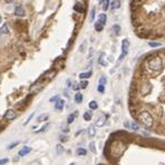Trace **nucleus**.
Returning a JSON list of instances; mask_svg holds the SVG:
<instances>
[{"mask_svg": "<svg viewBox=\"0 0 165 165\" xmlns=\"http://www.w3.org/2000/svg\"><path fill=\"white\" fill-rule=\"evenodd\" d=\"M18 144H19V142H15V143H12L11 145H9V146H8V150H12V148H14L15 146H17Z\"/></svg>", "mask_w": 165, "mask_h": 165, "instance_id": "34", "label": "nucleus"}, {"mask_svg": "<svg viewBox=\"0 0 165 165\" xmlns=\"http://www.w3.org/2000/svg\"><path fill=\"white\" fill-rule=\"evenodd\" d=\"M97 90H98L99 93H104V90H105V87H104L103 85H98Z\"/></svg>", "mask_w": 165, "mask_h": 165, "instance_id": "31", "label": "nucleus"}, {"mask_svg": "<svg viewBox=\"0 0 165 165\" xmlns=\"http://www.w3.org/2000/svg\"><path fill=\"white\" fill-rule=\"evenodd\" d=\"M88 135H89V137H94L96 135V126L95 125H92L88 128Z\"/></svg>", "mask_w": 165, "mask_h": 165, "instance_id": "12", "label": "nucleus"}, {"mask_svg": "<svg viewBox=\"0 0 165 165\" xmlns=\"http://www.w3.org/2000/svg\"><path fill=\"white\" fill-rule=\"evenodd\" d=\"M88 107H89L90 109H97L98 105H97V103H96L95 101H92L89 104H88Z\"/></svg>", "mask_w": 165, "mask_h": 165, "instance_id": "21", "label": "nucleus"}, {"mask_svg": "<svg viewBox=\"0 0 165 165\" xmlns=\"http://www.w3.org/2000/svg\"><path fill=\"white\" fill-rule=\"evenodd\" d=\"M74 9H75L76 11H78V12H83V11H84V7L81 6L80 3H76L75 7H74Z\"/></svg>", "mask_w": 165, "mask_h": 165, "instance_id": "18", "label": "nucleus"}, {"mask_svg": "<svg viewBox=\"0 0 165 165\" xmlns=\"http://www.w3.org/2000/svg\"><path fill=\"white\" fill-rule=\"evenodd\" d=\"M59 99V96H55V97H51L50 99H49V101L51 102V103H53V102H57Z\"/></svg>", "mask_w": 165, "mask_h": 165, "instance_id": "35", "label": "nucleus"}, {"mask_svg": "<svg viewBox=\"0 0 165 165\" xmlns=\"http://www.w3.org/2000/svg\"><path fill=\"white\" fill-rule=\"evenodd\" d=\"M138 120H140L141 123L145 126V127H147V128L152 127V126H153V123H154L153 116H152L148 112H146V111L141 112L140 114H138Z\"/></svg>", "mask_w": 165, "mask_h": 165, "instance_id": "2", "label": "nucleus"}, {"mask_svg": "<svg viewBox=\"0 0 165 165\" xmlns=\"http://www.w3.org/2000/svg\"><path fill=\"white\" fill-rule=\"evenodd\" d=\"M147 67L151 72L158 73V72L163 70V67H164L163 59L161 58V57H153V58L150 59L147 62Z\"/></svg>", "mask_w": 165, "mask_h": 165, "instance_id": "1", "label": "nucleus"}, {"mask_svg": "<svg viewBox=\"0 0 165 165\" xmlns=\"http://www.w3.org/2000/svg\"><path fill=\"white\" fill-rule=\"evenodd\" d=\"M33 116H34V114H31L30 116H29V117H28V119H27V120H26V122H25V123H24V125H27V124H28L29 122H30V119H31V118H33Z\"/></svg>", "mask_w": 165, "mask_h": 165, "instance_id": "36", "label": "nucleus"}, {"mask_svg": "<svg viewBox=\"0 0 165 165\" xmlns=\"http://www.w3.org/2000/svg\"><path fill=\"white\" fill-rule=\"evenodd\" d=\"M16 116H17V113L15 112L14 109H8L6 112V114H5V117L7 118V119L11 120V119H15L16 118Z\"/></svg>", "mask_w": 165, "mask_h": 165, "instance_id": "5", "label": "nucleus"}, {"mask_svg": "<svg viewBox=\"0 0 165 165\" xmlns=\"http://www.w3.org/2000/svg\"><path fill=\"white\" fill-rule=\"evenodd\" d=\"M106 24V15L101 14L98 16V21L95 24V30L96 31H102L104 28V26Z\"/></svg>", "mask_w": 165, "mask_h": 165, "instance_id": "3", "label": "nucleus"}, {"mask_svg": "<svg viewBox=\"0 0 165 165\" xmlns=\"http://www.w3.org/2000/svg\"><path fill=\"white\" fill-rule=\"evenodd\" d=\"M113 29H114V31L115 33H116V34H118V33H119V26L118 25H115V26H113Z\"/></svg>", "mask_w": 165, "mask_h": 165, "instance_id": "32", "label": "nucleus"}, {"mask_svg": "<svg viewBox=\"0 0 165 165\" xmlns=\"http://www.w3.org/2000/svg\"><path fill=\"white\" fill-rule=\"evenodd\" d=\"M128 48H129L128 39H124L123 41H122V55L119 56V60L124 59V57L128 54Z\"/></svg>", "mask_w": 165, "mask_h": 165, "instance_id": "4", "label": "nucleus"}, {"mask_svg": "<svg viewBox=\"0 0 165 165\" xmlns=\"http://www.w3.org/2000/svg\"><path fill=\"white\" fill-rule=\"evenodd\" d=\"M101 3H102V8H103V10H107V9H108L109 0H102Z\"/></svg>", "mask_w": 165, "mask_h": 165, "instance_id": "16", "label": "nucleus"}, {"mask_svg": "<svg viewBox=\"0 0 165 165\" xmlns=\"http://www.w3.org/2000/svg\"><path fill=\"white\" fill-rule=\"evenodd\" d=\"M25 9H24L23 6H17L16 9H15V15L17 16V17H24L25 16Z\"/></svg>", "mask_w": 165, "mask_h": 165, "instance_id": "6", "label": "nucleus"}, {"mask_svg": "<svg viewBox=\"0 0 165 165\" xmlns=\"http://www.w3.org/2000/svg\"><path fill=\"white\" fill-rule=\"evenodd\" d=\"M76 154H77L78 156H85V155L87 154V152H86V150H85V148L79 147V148H77V150H76Z\"/></svg>", "mask_w": 165, "mask_h": 165, "instance_id": "13", "label": "nucleus"}, {"mask_svg": "<svg viewBox=\"0 0 165 165\" xmlns=\"http://www.w3.org/2000/svg\"><path fill=\"white\" fill-rule=\"evenodd\" d=\"M106 81H107V79H106V77L105 76H102L101 78H99V85H105L106 84Z\"/></svg>", "mask_w": 165, "mask_h": 165, "instance_id": "24", "label": "nucleus"}, {"mask_svg": "<svg viewBox=\"0 0 165 165\" xmlns=\"http://www.w3.org/2000/svg\"><path fill=\"white\" fill-rule=\"evenodd\" d=\"M30 152H31V147H29V146H24V147L18 152V156H25V155H27V154L30 153Z\"/></svg>", "mask_w": 165, "mask_h": 165, "instance_id": "7", "label": "nucleus"}, {"mask_svg": "<svg viewBox=\"0 0 165 165\" xmlns=\"http://www.w3.org/2000/svg\"><path fill=\"white\" fill-rule=\"evenodd\" d=\"M131 127H132V129H134V131H138V129H140V127H138V125H137L136 123H132Z\"/></svg>", "mask_w": 165, "mask_h": 165, "instance_id": "30", "label": "nucleus"}, {"mask_svg": "<svg viewBox=\"0 0 165 165\" xmlns=\"http://www.w3.org/2000/svg\"><path fill=\"white\" fill-rule=\"evenodd\" d=\"M9 34V29H8V25L5 24V25L0 28V37L1 36H6V35Z\"/></svg>", "mask_w": 165, "mask_h": 165, "instance_id": "9", "label": "nucleus"}, {"mask_svg": "<svg viewBox=\"0 0 165 165\" xmlns=\"http://www.w3.org/2000/svg\"><path fill=\"white\" fill-rule=\"evenodd\" d=\"M94 18H95V8H93V9H92V11H90L89 21H94Z\"/></svg>", "mask_w": 165, "mask_h": 165, "instance_id": "25", "label": "nucleus"}, {"mask_svg": "<svg viewBox=\"0 0 165 165\" xmlns=\"http://www.w3.org/2000/svg\"><path fill=\"white\" fill-rule=\"evenodd\" d=\"M148 45L151 46V47H158V46H161V42H154V41H151Z\"/></svg>", "mask_w": 165, "mask_h": 165, "instance_id": "27", "label": "nucleus"}, {"mask_svg": "<svg viewBox=\"0 0 165 165\" xmlns=\"http://www.w3.org/2000/svg\"><path fill=\"white\" fill-rule=\"evenodd\" d=\"M48 118V114H42V115H40L39 117L37 118V120H38V122H44V120H46Z\"/></svg>", "mask_w": 165, "mask_h": 165, "instance_id": "22", "label": "nucleus"}, {"mask_svg": "<svg viewBox=\"0 0 165 165\" xmlns=\"http://www.w3.org/2000/svg\"><path fill=\"white\" fill-rule=\"evenodd\" d=\"M106 116H102L99 119H97V122H96V125L95 126H98V127H101V126L105 125V123H106Z\"/></svg>", "mask_w": 165, "mask_h": 165, "instance_id": "10", "label": "nucleus"}, {"mask_svg": "<svg viewBox=\"0 0 165 165\" xmlns=\"http://www.w3.org/2000/svg\"><path fill=\"white\" fill-rule=\"evenodd\" d=\"M56 151H57V154H63L65 152L64 146H63L62 144H58V145L56 146Z\"/></svg>", "mask_w": 165, "mask_h": 165, "instance_id": "17", "label": "nucleus"}, {"mask_svg": "<svg viewBox=\"0 0 165 165\" xmlns=\"http://www.w3.org/2000/svg\"><path fill=\"white\" fill-rule=\"evenodd\" d=\"M0 23H1V17H0Z\"/></svg>", "mask_w": 165, "mask_h": 165, "instance_id": "39", "label": "nucleus"}, {"mask_svg": "<svg viewBox=\"0 0 165 165\" xmlns=\"http://www.w3.org/2000/svg\"><path fill=\"white\" fill-rule=\"evenodd\" d=\"M105 56H106V55H105L104 53H102L99 58H98V63H99L102 66H107V63L105 62Z\"/></svg>", "mask_w": 165, "mask_h": 165, "instance_id": "11", "label": "nucleus"}, {"mask_svg": "<svg viewBox=\"0 0 165 165\" xmlns=\"http://www.w3.org/2000/svg\"><path fill=\"white\" fill-rule=\"evenodd\" d=\"M92 117H93L92 113L86 112V113L84 114V119H85V120H90V119H92Z\"/></svg>", "mask_w": 165, "mask_h": 165, "instance_id": "23", "label": "nucleus"}, {"mask_svg": "<svg viewBox=\"0 0 165 165\" xmlns=\"http://www.w3.org/2000/svg\"><path fill=\"white\" fill-rule=\"evenodd\" d=\"M64 107H65V102L63 101V99H58V101L56 102V104H55V108H56L57 111H63Z\"/></svg>", "mask_w": 165, "mask_h": 165, "instance_id": "8", "label": "nucleus"}, {"mask_svg": "<svg viewBox=\"0 0 165 165\" xmlns=\"http://www.w3.org/2000/svg\"><path fill=\"white\" fill-rule=\"evenodd\" d=\"M92 72H87V73H81L79 74V78L80 79H86V78H89L90 76H92Z\"/></svg>", "mask_w": 165, "mask_h": 165, "instance_id": "14", "label": "nucleus"}, {"mask_svg": "<svg viewBox=\"0 0 165 165\" xmlns=\"http://www.w3.org/2000/svg\"><path fill=\"white\" fill-rule=\"evenodd\" d=\"M5 1H6L7 3H11L12 1H14V0H5Z\"/></svg>", "mask_w": 165, "mask_h": 165, "instance_id": "38", "label": "nucleus"}, {"mask_svg": "<svg viewBox=\"0 0 165 165\" xmlns=\"http://www.w3.org/2000/svg\"><path fill=\"white\" fill-rule=\"evenodd\" d=\"M75 102L77 104H80L81 102H83V94H80V93H77L75 95Z\"/></svg>", "mask_w": 165, "mask_h": 165, "instance_id": "15", "label": "nucleus"}, {"mask_svg": "<svg viewBox=\"0 0 165 165\" xmlns=\"http://www.w3.org/2000/svg\"><path fill=\"white\" fill-rule=\"evenodd\" d=\"M72 84H73V83L70 81V79H67V86H68V87H72V86H73Z\"/></svg>", "mask_w": 165, "mask_h": 165, "instance_id": "37", "label": "nucleus"}, {"mask_svg": "<svg viewBox=\"0 0 165 165\" xmlns=\"http://www.w3.org/2000/svg\"><path fill=\"white\" fill-rule=\"evenodd\" d=\"M8 162H9V158H2V159H0V165L7 164Z\"/></svg>", "mask_w": 165, "mask_h": 165, "instance_id": "33", "label": "nucleus"}, {"mask_svg": "<svg viewBox=\"0 0 165 165\" xmlns=\"http://www.w3.org/2000/svg\"><path fill=\"white\" fill-rule=\"evenodd\" d=\"M75 117H76V113H74V114H70L69 116H68V118H67V123L72 124L74 120H75Z\"/></svg>", "mask_w": 165, "mask_h": 165, "instance_id": "20", "label": "nucleus"}, {"mask_svg": "<svg viewBox=\"0 0 165 165\" xmlns=\"http://www.w3.org/2000/svg\"><path fill=\"white\" fill-rule=\"evenodd\" d=\"M48 127H49V124L47 123V124H46L45 126H42V127H41V128L39 129V131H37L36 133H40V132H44V131H46V129H47Z\"/></svg>", "mask_w": 165, "mask_h": 165, "instance_id": "29", "label": "nucleus"}, {"mask_svg": "<svg viewBox=\"0 0 165 165\" xmlns=\"http://www.w3.org/2000/svg\"><path fill=\"white\" fill-rule=\"evenodd\" d=\"M120 7V1L119 0H115L112 3V9H118Z\"/></svg>", "mask_w": 165, "mask_h": 165, "instance_id": "19", "label": "nucleus"}, {"mask_svg": "<svg viewBox=\"0 0 165 165\" xmlns=\"http://www.w3.org/2000/svg\"><path fill=\"white\" fill-rule=\"evenodd\" d=\"M89 148H90V151L93 152V153H96V150H95V143L92 142L89 144Z\"/></svg>", "mask_w": 165, "mask_h": 165, "instance_id": "26", "label": "nucleus"}, {"mask_svg": "<svg viewBox=\"0 0 165 165\" xmlns=\"http://www.w3.org/2000/svg\"><path fill=\"white\" fill-rule=\"evenodd\" d=\"M87 85H88V83H87L86 80L80 81V84H79V87H80V88H86V87H87Z\"/></svg>", "mask_w": 165, "mask_h": 165, "instance_id": "28", "label": "nucleus"}]
</instances>
